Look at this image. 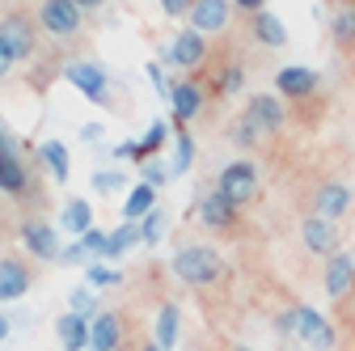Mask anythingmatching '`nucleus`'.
<instances>
[{
  "label": "nucleus",
  "mask_w": 355,
  "mask_h": 351,
  "mask_svg": "<svg viewBox=\"0 0 355 351\" xmlns=\"http://www.w3.org/2000/svg\"><path fill=\"white\" fill-rule=\"evenodd\" d=\"M38 157H42V165H47V173L55 182H68V173H72V161H68V148H64V140H47L38 148Z\"/></svg>",
  "instance_id": "nucleus-24"
},
{
  "label": "nucleus",
  "mask_w": 355,
  "mask_h": 351,
  "mask_svg": "<svg viewBox=\"0 0 355 351\" xmlns=\"http://www.w3.org/2000/svg\"><path fill=\"white\" fill-rule=\"evenodd\" d=\"M55 334H60L64 351H85V347H89V318H80V314L68 309V314L55 322Z\"/></svg>",
  "instance_id": "nucleus-21"
},
{
  "label": "nucleus",
  "mask_w": 355,
  "mask_h": 351,
  "mask_svg": "<svg viewBox=\"0 0 355 351\" xmlns=\"http://www.w3.org/2000/svg\"><path fill=\"white\" fill-rule=\"evenodd\" d=\"M21 241L34 258H60V233L47 221H26L21 225Z\"/></svg>",
  "instance_id": "nucleus-14"
},
{
  "label": "nucleus",
  "mask_w": 355,
  "mask_h": 351,
  "mask_svg": "<svg viewBox=\"0 0 355 351\" xmlns=\"http://www.w3.org/2000/svg\"><path fill=\"white\" fill-rule=\"evenodd\" d=\"M165 136H169V127H165V123L157 119V123H153V127L144 131V140H140V165H144V161H148V157H153V153H157V148L165 144Z\"/></svg>",
  "instance_id": "nucleus-33"
},
{
  "label": "nucleus",
  "mask_w": 355,
  "mask_h": 351,
  "mask_svg": "<svg viewBox=\"0 0 355 351\" xmlns=\"http://www.w3.org/2000/svg\"><path fill=\"white\" fill-rule=\"evenodd\" d=\"M153 343L161 351H169L178 343V305H161V314H157V330H153Z\"/></svg>",
  "instance_id": "nucleus-25"
},
{
  "label": "nucleus",
  "mask_w": 355,
  "mask_h": 351,
  "mask_svg": "<svg viewBox=\"0 0 355 351\" xmlns=\"http://www.w3.org/2000/svg\"><path fill=\"white\" fill-rule=\"evenodd\" d=\"M330 34H334V42L351 47V42H355V13H351V9L334 13V22H330Z\"/></svg>",
  "instance_id": "nucleus-32"
},
{
  "label": "nucleus",
  "mask_w": 355,
  "mask_h": 351,
  "mask_svg": "<svg viewBox=\"0 0 355 351\" xmlns=\"http://www.w3.org/2000/svg\"><path fill=\"white\" fill-rule=\"evenodd\" d=\"M123 339V322L119 314H98L89 322V351H114Z\"/></svg>",
  "instance_id": "nucleus-19"
},
{
  "label": "nucleus",
  "mask_w": 355,
  "mask_h": 351,
  "mask_svg": "<svg viewBox=\"0 0 355 351\" xmlns=\"http://www.w3.org/2000/svg\"><path fill=\"white\" fill-rule=\"evenodd\" d=\"M233 140H237L241 148H254L258 140H266V131H262V127H258L254 119H245V114H241V119L233 123Z\"/></svg>",
  "instance_id": "nucleus-28"
},
{
  "label": "nucleus",
  "mask_w": 355,
  "mask_h": 351,
  "mask_svg": "<svg viewBox=\"0 0 355 351\" xmlns=\"http://www.w3.org/2000/svg\"><path fill=\"white\" fill-rule=\"evenodd\" d=\"M30 292V267L21 258H0V300H17Z\"/></svg>",
  "instance_id": "nucleus-17"
},
{
  "label": "nucleus",
  "mask_w": 355,
  "mask_h": 351,
  "mask_svg": "<svg viewBox=\"0 0 355 351\" xmlns=\"http://www.w3.org/2000/svg\"><path fill=\"white\" fill-rule=\"evenodd\" d=\"M245 119H254V123L266 131V136H271V131H279L284 119H288L284 98H279V94H254V98L245 102Z\"/></svg>",
  "instance_id": "nucleus-10"
},
{
  "label": "nucleus",
  "mask_w": 355,
  "mask_h": 351,
  "mask_svg": "<svg viewBox=\"0 0 355 351\" xmlns=\"http://www.w3.org/2000/svg\"><path fill=\"white\" fill-rule=\"evenodd\" d=\"M148 80L157 85V94H161V98H169V89H173V85L165 80V72H161V64H148Z\"/></svg>",
  "instance_id": "nucleus-40"
},
{
  "label": "nucleus",
  "mask_w": 355,
  "mask_h": 351,
  "mask_svg": "<svg viewBox=\"0 0 355 351\" xmlns=\"http://www.w3.org/2000/svg\"><path fill=\"white\" fill-rule=\"evenodd\" d=\"M233 351H250V347H245V343H237V347H233Z\"/></svg>",
  "instance_id": "nucleus-47"
},
{
  "label": "nucleus",
  "mask_w": 355,
  "mask_h": 351,
  "mask_svg": "<svg viewBox=\"0 0 355 351\" xmlns=\"http://www.w3.org/2000/svg\"><path fill=\"white\" fill-rule=\"evenodd\" d=\"M51 38H76L80 26H85V9L76 0H42L38 5V17H34Z\"/></svg>",
  "instance_id": "nucleus-4"
},
{
  "label": "nucleus",
  "mask_w": 355,
  "mask_h": 351,
  "mask_svg": "<svg viewBox=\"0 0 355 351\" xmlns=\"http://www.w3.org/2000/svg\"><path fill=\"white\" fill-rule=\"evenodd\" d=\"M250 30H254V38L262 42V47H288V30H284V22L271 13V9H258L254 17H250Z\"/></svg>",
  "instance_id": "nucleus-20"
},
{
  "label": "nucleus",
  "mask_w": 355,
  "mask_h": 351,
  "mask_svg": "<svg viewBox=\"0 0 355 351\" xmlns=\"http://www.w3.org/2000/svg\"><path fill=\"white\" fill-rule=\"evenodd\" d=\"M169 106H173V123H178V127H187V123L203 110V89H199V80H173Z\"/></svg>",
  "instance_id": "nucleus-13"
},
{
  "label": "nucleus",
  "mask_w": 355,
  "mask_h": 351,
  "mask_svg": "<svg viewBox=\"0 0 355 351\" xmlns=\"http://www.w3.org/2000/svg\"><path fill=\"white\" fill-rule=\"evenodd\" d=\"M64 76H68V85H76V89H80V98L98 102V106H110V76H106L102 64H94V60H72L64 68Z\"/></svg>",
  "instance_id": "nucleus-5"
},
{
  "label": "nucleus",
  "mask_w": 355,
  "mask_h": 351,
  "mask_svg": "<svg viewBox=\"0 0 355 351\" xmlns=\"http://www.w3.org/2000/svg\"><path fill=\"white\" fill-rule=\"evenodd\" d=\"M0 191L5 195H26L30 191V169L21 153H0Z\"/></svg>",
  "instance_id": "nucleus-18"
},
{
  "label": "nucleus",
  "mask_w": 355,
  "mask_h": 351,
  "mask_svg": "<svg viewBox=\"0 0 355 351\" xmlns=\"http://www.w3.org/2000/svg\"><path fill=\"white\" fill-rule=\"evenodd\" d=\"M292 334H300V343L313 347V351H334V343H338L334 326L318 309H309V305H296L292 309Z\"/></svg>",
  "instance_id": "nucleus-6"
},
{
  "label": "nucleus",
  "mask_w": 355,
  "mask_h": 351,
  "mask_svg": "<svg viewBox=\"0 0 355 351\" xmlns=\"http://www.w3.org/2000/svg\"><path fill=\"white\" fill-rule=\"evenodd\" d=\"M9 334V318H0V339H5Z\"/></svg>",
  "instance_id": "nucleus-46"
},
{
  "label": "nucleus",
  "mask_w": 355,
  "mask_h": 351,
  "mask_svg": "<svg viewBox=\"0 0 355 351\" xmlns=\"http://www.w3.org/2000/svg\"><path fill=\"white\" fill-rule=\"evenodd\" d=\"M161 233H165V212H161V207H153L144 221H140V241H144V246H157V241H161Z\"/></svg>",
  "instance_id": "nucleus-30"
},
{
  "label": "nucleus",
  "mask_w": 355,
  "mask_h": 351,
  "mask_svg": "<svg viewBox=\"0 0 355 351\" xmlns=\"http://www.w3.org/2000/svg\"><path fill=\"white\" fill-rule=\"evenodd\" d=\"M144 351H161V347H157V343H148V347H144Z\"/></svg>",
  "instance_id": "nucleus-48"
},
{
  "label": "nucleus",
  "mask_w": 355,
  "mask_h": 351,
  "mask_svg": "<svg viewBox=\"0 0 355 351\" xmlns=\"http://www.w3.org/2000/svg\"><path fill=\"white\" fill-rule=\"evenodd\" d=\"M241 85H245V68L241 64H225L220 76H216V94H237Z\"/></svg>",
  "instance_id": "nucleus-29"
},
{
  "label": "nucleus",
  "mask_w": 355,
  "mask_h": 351,
  "mask_svg": "<svg viewBox=\"0 0 355 351\" xmlns=\"http://www.w3.org/2000/svg\"><path fill=\"white\" fill-rule=\"evenodd\" d=\"M85 258H89V250H85L80 241H76V246H64V250H60V262H64V267H80Z\"/></svg>",
  "instance_id": "nucleus-38"
},
{
  "label": "nucleus",
  "mask_w": 355,
  "mask_h": 351,
  "mask_svg": "<svg viewBox=\"0 0 355 351\" xmlns=\"http://www.w3.org/2000/svg\"><path fill=\"white\" fill-rule=\"evenodd\" d=\"M195 212H199V221H203L207 229H233V221H237L241 207H237L233 199H225L220 191H207V195H199Z\"/></svg>",
  "instance_id": "nucleus-9"
},
{
  "label": "nucleus",
  "mask_w": 355,
  "mask_h": 351,
  "mask_svg": "<svg viewBox=\"0 0 355 351\" xmlns=\"http://www.w3.org/2000/svg\"><path fill=\"white\" fill-rule=\"evenodd\" d=\"M216 191L225 195V199H233L237 207H245V203H254L258 199V165L254 161H229L225 169H220V178H216Z\"/></svg>",
  "instance_id": "nucleus-3"
},
{
  "label": "nucleus",
  "mask_w": 355,
  "mask_h": 351,
  "mask_svg": "<svg viewBox=\"0 0 355 351\" xmlns=\"http://www.w3.org/2000/svg\"><path fill=\"white\" fill-rule=\"evenodd\" d=\"M9 72H13V55H9V51H5V47H0V80H5V76H9Z\"/></svg>",
  "instance_id": "nucleus-43"
},
{
  "label": "nucleus",
  "mask_w": 355,
  "mask_h": 351,
  "mask_svg": "<svg viewBox=\"0 0 355 351\" xmlns=\"http://www.w3.org/2000/svg\"><path fill=\"white\" fill-rule=\"evenodd\" d=\"M153 207H157V187L136 182V187H131V195L123 199V221H144Z\"/></svg>",
  "instance_id": "nucleus-22"
},
{
  "label": "nucleus",
  "mask_w": 355,
  "mask_h": 351,
  "mask_svg": "<svg viewBox=\"0 0 355 351\" xmlns=\"http://www.w3.org/2000/svg\"><path fill=\"white\" fill-rule=\"evenodd\" d=\"M229 17H233V5H229V0H195L191 13H187V22H191L199 34H216V30H225V26H229Z\"/></svg>",
  "instance_id": "nucleus-11"
},
{
  "label": "nucleus",
  "mask_w": 355,
  "mask_h": 351,
  "mask_svg": "<svg viewBox=\"0 0 355 351\" xmlns=\"http://www.w3.org/2000/svg\"><path fill=\"white\" fill-rule=\"evenodd\" d=\"M80 246H85L89 254H98V258H110V233H102V229H89V233L80 237Z\"/></svg>",
  "instance_id": "nucleus-37"
},
{
  "label": "nucleus",
  "mask_w": 355,
  "mask_h": 351,
  "mask_svg": "<svg viewBox=\"0 0 355 351\" xmlns=\"http://www.w3.org/2000/svg\"><path fill=\"white\" fill-rule=\"evenodd\" d=\"M89 229H94V207H89V199H68L64 203V233L85 237Z\"/></svg>",
  "instance_id": "nucleus-23"
},
{
  "label": "nucleus",
  "mask_w": 355,
  "mask_h": 351,
  "mask_svg": "<svg viewBox=\"0 0 355 351\" xmlns=\"http://www.w3.org/2000/svg\"><path fill=\"white\" fill-rule=\"evenodd\" d=\"M203 60H207V34H199L195 26H187L173 38V47L165 51V64H173V68H199Z\"/></svg>",
  "instance_id": "nucleus-8"
},
{
  "label": "nucleus",
  "mask_w": 355,
  "mask_h": 351,
  "mask_svg": "<svg viewBox=\"0 0 355 351\" xmlns=\"http://www.w3.org/2000/svg\"><path fill=\"white\" fill-rule=\"evenodd\" d=\"M157 5L169 13V17H187L191 13V5H195V0H157Z\"/></svg>",
  "instance_id": "nucleus-39"
},
{
  "label": "nucleus",
  "mask_w": 355,
  "mask_h": 351,
  "mask_svg": "<svg viewBox=\"0 0 355 351\" xmlns=\"http://www.w3.org/2000/svg\"><path fill=\"white\" fill-rule=\"evenodd\" d=\"M233 5L245 9V13H258V9H262V0H233Z\"/></svg>",
  "instance_id": "nucleus-44"
},
{
  "label": "nucleus",
  "mask_w": 355,
  "mask_h": 351,
  "mask_svg": "<svg viewBox=\"0 0 355 351\" xmlns=\"http://www.w3.org/2000/svg\"><path fill=\"white\" fill-rule=\"evenodd\" d=\"M173 275L182 280V284H191V288H207V284H216L220 275H225V258H220L211 246H182L173 254Z\"/></svg>",
  "instance_id": "nucleus-1"
},
{
  "label": "nucleus",
  "mask_w": 355,
  "mask_h": 351,
  "mask_svg": "<svg viewBox=\"0 0 355 351\" xmlns=\"http://www.w3.org/2000/svg\"><path fill=\"white\" fill-rule=\"evenodd\" d=\"M0 47L13 55V64L38 55V26L30 13H5L0 17Z\"/></svg>",
  "instance_id": "nucleus-2"
},
{
  "label": "nucleus",
  "mask_w": 355,
  "mask_h": 351,
  "mask_svg": "<svg viewBox=\"0 0 355 351\" xmlns=\"http://www.w3.org/2000/svg\"><path fill=\"white\" fill-rule=\"evenodd\" d=\"M85 280H89V288H110V284H119V271L102 267V262H89V267H85Z\"/></svg>",
  "instance_id": "nucleus-36"
},
{
  "label": "nucleus",
  "mask_w": 355,
  "mask_h": 351,
  "mask_svg": "<svg viewBox=\"0 0 355 351\" xmlns=\"http://www.w3.org/2000/svg\"><path fill=\"white\" fill-rule=\"evenodd\" d=\"M300 241L309 254H338V221H326V216H304L300 221Z\"/></svg>",
  "instance_id": "nucleus-7"
},
{
  "label": "nucleus",
  "mask_w": 355,
  "mask_h": 351,
  "mask_svg": "<svg viewBox=\"0 0 355 351\" xmlns=\"http://www.w3.org/2000/svg\"><path fill=\"white\" fill-rule=\"evenodd\" d=\"M131 246H140V221H123V225L110 233V258H123Z\"/></svg>",
  "instance_id": "nucleus-27"
},
{
  "label": "nucleus",
  "mask_w": 355,
  "mask_h": 351,
  "mask_svg": "<svg viewBox=\"0 0 355 351\" xmlns=\"http://www.w3.org/2000/svg\"><path fill=\"white\" fill-rule=\"evenodd\" d=\"M322 284H326V292H330L334 300H343V296L351 292V284H355V258H347V254H330Z\"/></svg>",
  "instance_id": "nucleus-16"
},
{
  "label": "nucleus",
  "mask_w": 355,
  "mask_h": 351,
  "mask_svg": "<svg viewBox=\"0 0 355 351\" xmlns=\"http://www.w3.org/2000/svg\"><path fill=\"white\" fill-rule=\"evenodd\" d=\"M94 187H98V195H114V191L127 187V178H123L119 169H98V173H94Z\"/></svg>",
  "instance_id": "nucleus-35"
},
{
  "label": "nucleus",
  "mask_w": 355,
  "mask_h": 351,
  "mask_svg": "<svg viewBox=\"0 0 355 351\" xmlns=\"http://www.w3.org/2000/svg\"><path fill=\"white\" fill-rule=\"evenodd\" d=\"M275 94L279 98H313L318 94V72L313 68H300V64H292V68H279V76H275Z\"/></svg>",
  "instance_id": "nucleus-12"
},
{
  "label": "nucleus",
  "mask_w": 355,
  "mask_h": 351,
  "mask_svg": "<svg viewBox=\"0 0 355 351\" xmlns=\"http://www.w3.org/2000/svg\"><path fill=\"white\" fill-rule=\"evenodd\" d=\"M169 173H173V169H165V161L148 157V161L140 165V182H148V187H165V182H169Z\"/></svg>",
  "instance_id": "nucleus-34"
},
{
  "label": "nucleus",
  "mask_w": 355,
  "mask_h": 351,
  "mask_svg": "<svg viewBox=\"0 0 355 351\" xmlns=\"http://www.w3.org/2000/svg\"><path fill=\"white\" fill-rule=\"evenodd\" d=\"M347 207H351V191L343 182H322L318 187V195H313V212L318 216H326V221H343Z\"/></svg>",
  "instance_id": "nucleus-15"
},
{
  "label": "nucleus",
  "mask_w": 355,
  "mask_h": 351,
  "mask_svg": "<svg viewBox=\"0 0 355 351\" xmlns=\"http://www.w3.org/2000/svg\"><path fill=\"white\" fill-rule=\"evenodd\" d=\"M0 153H21V144H17V136H13V131H9L5 123H0Z\"/></svg>",
  "instance_id": "nucleus-41"
},
{
  "label": "nucleus",
  "mask_w": 355,
  "mask_h": 351,
  "mask_svg": "<svg viewBox=\"0 0 355 351\" xmlns=\"http://www.w3.org/2000/svg\"><path fill=\"white\" fill-rule=\"evenodd\" d=\"M191 165H195V140H191L187 127H178V131H173V165H169V169H173V173H187Z\"/></svg>",
  "instance_id": "nucleus-26"
},
{
  "label": "nucleus",
  "mask_w": 355,
  "mask_h": 351,
  "mask_svg": "<svg viewBox=\"0 0 355 351\" xmlns=\"http://www.w3.org/2000/svg\"><path fill=\"white\" fill-rule=\"evenodd\" d=\"M68 305H72V314H80V318H89V322L98 318V296H94V288H76V292L68 296Z\"/></svg>",
  "instance_id": "nucleus-31"
},
{
  "label": "nucleus",
  "mask_w": 355,
  "mask_h": 351,
  "mask_svg": "<svg viewBox=\"0 0 355 351\" xmlns=\"http://www.w3.org/2000/svg\"><path fill=\"white\" fill-rule=\"evenodd\" d=\"M76 5H80V9L89 13V9H102V5H106V0H76Z\"/></svg>",
  "instance_id": "nucleus-45"
},
{
  "label": "nucleus",
  "mask_w": 355,
  "mask_h": 351,
  "mask_svg": "<svg viewBox=\"0 0 355 351\" xmlns=\"http://www.w3.org/2000/svg\"><path fill=\"white\" fill-rule=\"evenodd\" d=\"M102 131H106L102 123H85V127H80V140H89V144H94V140H102Z\"/></svg>",
  "instance_id": "nucleus-42"
}]
</instances>
